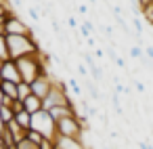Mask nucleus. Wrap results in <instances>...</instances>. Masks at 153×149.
<instances>
[{
    "instance_id": "nucleus-1",
    "label": "nucleus",
    "mask_w": 153,
    "mask_h": 149,
    "mask_svg": "<svg viewBox=\"0 0 153 149\" xmlns=\"http://www.w3.org/2000/svg\"><path fill=\"white\" fill-rule=\"evenodd\" d=\"M7 44H9V55L13 61L34 55V53H42V46L34 34L32 36H7Z\"/></svg>"
},
{
    "instance_id": "nucleus-2",
    "label": "nucleus",
    "mask_w": 153,
    "mask_h": 149,
    "mask_svg": "<svg viewBox=\"0 0 153 149\" xmlns=\"http://www.w3.org/2000/svg\"><path fill=\"white\" fill-rule=\"evenodd\" d=\"M30 130H36L44 139H51L53 141L57 136V122L51 118V113L46 109H40L38 113H32V128Z\"/></svg>"
},
{
    "instance_id": "nucleus-3",
    "label": "nucleus",
    "mask_w": 153,
    "mask_h": 149,
    "mask_svg": "<svg viewBox=\"0 0 153 149\" xmlns=\"http://www.w3.org/2000/svg\"><path fill=\"white\" fill-rule=\"evenodd\" d=\"M71 101H74V99L69 97L67 84H65V82H61V80H57V82L53 84L51 92L44 97L42 105H44V109L48 111V109H53V107H57V105H69Z\"/></svg>"
},
{
    "instance_id": "nucleus-4",
    "label": "nucleus",
    "mask_w": 153,
    "mask_h": 149,
    "mask_svg": "<svg viewBox=\"0 0 153 149\" xmlns=\"http://www.w3.org/2000/svg\"><path fill=\"white\" fill-rule=\"evenodd\" d=\"M84 130H86V128L82 126V122H80L78 115L65 118V120H59V122H57V134H61V136L82 139V136H84Z\"/></svg>"
},
{
    "instance_id": "nucleus-5",
    "label": "nucleus",
    "mask_w": 153,
    "mask_h": 149,
    "mask_svg": "<svg viewBox=\"0 0 153 149\" xmlns=\"http://www.w3.org/2000/svg\"><path fill=\"white\" fill-rule=\"evenodd\" d=\"M4 34H7V36H32L34 32H32V28H30L17 13H13V15L7 19V23H4Z\"/></svg>"
},
{
    "instance_id": "nucleus-6",
    "label": "nucleus",
    "mask_w": 153,
    "mask_h": 149,
    "mask_svg": "<svg viewBox=\"0 0 153 149\" xmlns=\"http://www.w3.org/2000/svg\"><path fill=\"white\" fill-rule=\"evenodd\" d=\"M57 82V78L53 76V74H48V72H44V74H40L34 82H32V95H36L38 99H42L44 101V97L51 92V88H53V84Z\"/></svg>"
},
{
    "instance_id": "nucleus-7",
    "label": "nucleus",
    "mask_w": 153,
    "mask_h": 149,
    "mask_svg": "<svg viewBox=\"0 0 153 149\" xmlns=\"http://www.w3.org/2000/svg\"><path fill=\"white\" fill-rule=\"evenodd\" d=\"M0 80H4V82H13V84H19V82H21V76H19L17 63H15L13 59H9V61H4V63H2Z\"/></svg>"
},
{
    "instance_id": "nucleus-8",
    "label": "nucleus",
    "mask_w": 153,
    "mask_h": 149,
    "mask_svg": "<svg viewBox=\"0 0 153 149\" xmlns=\"http://www.w3.org/2000/svg\"><path fill=\"white\" fill-rule=\"evenodd\" d=\"M48 113H51V118H53L55 122H59V120H65V118H74V115H78V107H76V103L71 101L69 105H57V107L48 109Z\"/></svg>"
},
{
    "instance_id": "nucleus-9",
    "label": "nucleus",
    "mask_w": 153,
    "mask_h": 149,
    "mask_svg": "<svg viewBox=\"0 0 153 149\" xmlns=\"http://www.w3.org/2000/svg\"><path fill=\"white\" fill-rule=\"evenodd\" d=\"M53 145L57 149H86L82 139H69V136H61V134H57L53 139Z\"/></svg>"
},
{
    "instance_id": "nucleus-10",
    "label": "nucleus",
    "mask_w": 153,
    "mask_h": 149,
    "mask_svg": "<svg viewBox=\"0 0 153 149\" xmlns=\"http://www.w3.org/2000/svg\"><path fill=\"white\" fill-rule=\"evenodd\" d=\"M7 130L11 132V136H13V141H15V145L27 139V130H23V128H21V126H19V124H17L15 120L7 124Z\"/></svg>"
},
{
    "instance_id": "nucleus-11",
    "label": "nucleus",
    "mask_w": 153,
    "mask_h": 149,
    "mask_svg": "<svg viewBox=\"0 0 153 149\" xmlns=\"http://www.w3.org/2000/svg\"><path fill=\"white\" fill-rule=\"evenodd\" d=\"M23 107H25V111H30V113H38L40 109H44L42 99H38L36 95H30V97L23 101Z\"/></svg>"
},
{
    "instance_id": "nucleus-12",
    "label": "nucleus",
    "mask_w": 153,
    "mask_h": 149,
    "mask_svg": "<svg viewBox=\"0 0 153 149\" xmlns=\"http://www.w3.org/2000/svg\"><path fill=\"white\" fill-rule=\"evenodd\" d=\"M0 90H2V97H9V99H19L17 95V84L13 82H4V80H0Z\"/></svg>"
},
{
    "instance_id": "nucleus-13",
    "label": "nucleus",
    "mask_w": 153,
    "mask_h": 149,
    "mask_svg": "<svg viewBox=\"0 0 153 149\" xmlns=\"http://www.w3.org/2000/svg\"><path fill=\"white\" fill-rule=\"evenodd\" d=\"M15 122L23 128V130H30L32 128V113L30 111H19V113H15Z\"/></svg>"
},
{
    "instance_id": "nucleus-14",
    "label": "nucleus",
    "mask_w": 153,
    "mask_h": 149,
    "mask_svg": "<svg viewBox=\"0 0 153 149\" xmlns=\"http://www.w3.org/2000/svg\"><path fill=\"white\" fill-rule=\"evenodd\" d=\"M0 120H2V124L7 126L9 122L15 120V111H13L11 107H7V105H0Z\"/></svg>"
},
{
    "instance_id": "nucleus-15",
    "label": "nucleus",
    "mask_w": 153,
    "mask_h": 149,
    "mask_svg": "<svg viewBox=\"0 0 153 149\" xmlns=\"http://www.w3.org/2000/svg\"><path fill=\"white\" fill-rule=\"evenodd\" d=\"M17 95H19L21 101H25V99L32 95V84H27V82H19V84H17Z\"/></svg>"
},
{
    "instance_id": "nucleus-16",
    "label": "nucleus",
    "mask_w": 153,
    "mask_h": 149,
    "mask_svg": "<svg viewBox=\"0 0 153 149\" xmlns=\"http://www.w3.org/2000/svg\"><path fill=\"white\" fill-rule=\"evenodd\" d=\"M9 44H7V36H0V61H9Z\"/></svg>"
},
{
    "instance_id": "nucleus-17",
    "label": "nucleus",
    "mask_w": 153,
    "mask_h": 149,
    "mask_svg": "<svg viewBox=\"0 0 153 149\" xmlns=\"http://www.w3.org/2000/svg\"><path fill=\"white\" fill-rule=\"evenodd\" d=\"M80 34H82L84 38H90V36H92V21H84V23L80 25Z\"/></svg>"
},
{
    "instance_id": "nucleus-18",
    "label": "nucleus",
    "mask_w": 153,
    "mask_h": 149,
    "mask_svg": "<svg viewBox=\"0 0 153 149\" xmlns=\"http://www.w3.org/2000/svg\"><path fill=\"white\" fill-rule=\"evenodd\" d=\"M130 57H132L134 61L145 59V48H140V46H132V48H130Z\"/></svg>"
},
{
    "instance_id": "nucleus-19",
    "label": "nucleus",
    "mask_w": 153,
    "mask_h": 149,
    "mask_svg": "<svg viewBox=\"0 0 153 149\" xmlns=\"http://www.w3.org/2000/svg\"><path fill=\"white\" fill-rule=\"evenodd\" d=\"M67 88H71L74 97H80V95H82V88H80V84L76 82V78H69V80H67Z\"/></svg>"
},
{
    "instance_id": "nucleus-20",
    "label": "nucleus",
    "mask_w": 153,
    "mask_h": 149,
    "mask_svg": "<svg viewBox=\"0 0 153 149\" xmlns=\"http://www.w3.org/2000/svg\"><path fill=\"white\" fill-rule=\"evenodd\" d=\"M27 15H30V19L34 21V25L40 23V9H38V7H36V9H34V7H27Z\"/></svg>"
},
{
    "instance_id": "nucleus-21",
    "label": "nucleus",
    "mask_w": 153,
    "mask_h": 149,
    "mask_svg": "<svg viewBox=\"0 0 153 149\" xmlns=\"http://www.w3.org/2000/svg\"><path fill=\"white\" fill-rule=\"evenodd\" d=\"M27 141H32V143L40 145V143L44 141V136H42L40 132H36V130H27Z\"/></svg>"
},
{
    "instance_id": "nucleus-22",
    "label": "nucleus",
    "mask_w": 153,
    "mask_h": 149,
    "mask_svg": "<svg viewBox=\"0 0 153 149\" xmlns=\"http://www.w3.org/2000/svg\"><path fill=\"white\" fill-rule=\"evenodd\" d=\"M17 149H40V145H36V143H32V141H21V143H17Z\"/></svg>"
},
{
    "instance_id": "nucleus-23",
    "label": "nucleus",
    "mask_w": 153,
    "mask_h": 149,
    "mask_svg": "<svg viewBox=\"0 0 153 149\" xmlns=\"http://www.w3.org/2000/svg\"><path fill=\"white\" fill-rule=\"evenodd\" d=\"M132 28H134V32L138 36L143 34V21H140V17H132Z\"/></svg>"
},
{
    "instance_id": "nucleus-24",
    "label": "nucleus",
    "mask_w": 153,
    "mask_h": 149,
    "mask_svg": "<svg viewBox=\"0 0 153 149\" xmlns=\"http://www.w3.org/2000/svg\"><path fill=\"white\" fill-rule=\"evenodd\" d=\"M76 69H78V74H80V78H88V76H90V69H88V67H84L82 63H78V67H76Z\"/></svg>"
},
{
    "instance_id": "nucleus-25",
    "label": "nucleus",
    "mask_w": 153,
    "mask_h": 149,
    "mask_svg": "<svg viewBox=\"0 0 153 149\" xmlns=\"http://www.w3.org/2000/svg\"><path fill=\"white\" fill-rule=\"evenodd\" d=\"M11 109H13L15 113L23 111V109H25V107H23V101H21V99H15V101H13V107H11Z\"/></svg>"
},
{
    "instance_id": "nucleus-26",
    "label": "nucleus",
    "mask_w": 153,
    "mask_h": 149,
    "mask_svg": "<svg viewBox=\"0 0 153 149\" xmlns=\"http://www.w3.org/2000/svg\"><path fill=\"white\" fill-rule=\"evenodd\" d=\"M78 13H80V15H84V17H86V15H88V13H90V7H88V4H78Z\"/></svg>"
},
{
    "instance_id": "nucleus-27",
    "label": "nucleus",
    "mask_w": 153,
    "mask_h": 149,
    "mask_svg": "<svg viewBox=\"0 0 153 149\" xmlns=\"http://www.w3.org/2000/svg\"><path fill=\"white\" fill-rule=\"evenodd\" d=\"M145 57H147L149 61H153V46H151V44L145 46Z\"/></svg>"
},
{
    "instance_id": "nucleus-28",
    "label": "nucleus",
    "mask_w": 153,
    "mask_h": 149,
    "mask_svg": "<svg viewBox=\"0 0 153 149\" xmlns=\"http://www.w3.org/2000/svg\"><path fill=\"white\" fill-rule=\"evenodd\" d=\"M67 25H69L71 30H76V28H78V21H76V17H71V15H69V17H67Z\"/></svg>"
},
{
    "instance_id": "nucleus-29",
    "label": "nucleus",
    "mask_w": 153,
    "mask_h": 149,
    "mask_svg": "<svg viewBox=\"0 0 153 149\" xmlns=\"http://www.w3.org/2000/svg\"><path fill=\"white\" fill-rule=\"evenodd\" d=\"M138 4H140V11H143V9H147V7L153 4V0H138Z\"/></svg>"
},
{
    "instance_id": "nucleus-30",
    "label": "nucleus",
    "mask_w": 153,
    "mask_h": 149,
    "mask_svg": "<svg viewBox=\"0 0 153 149\" xmlns=\"http://www.w3.org/2000/svg\"><path fill=\"white\" fill-rule=\"evenodd\" d=\"M94 57H97V59H103V57H105V51H103V48H94Z\"/></svg>"
},
{
    "instance_id": "nucleus-31",
    "label": "nucleus",
    "mask_w": 153,
    "mask_h": 149,
    "mask_svg": "<svg viewBox=\"0 0 153 149\" xmlns=\"http://www.w3.org/2000/svg\"><path fill=\"white\" fill-rule=\"evenodd\" d=\"M113 63H115V65H117V67H126V61H124V59H122V57H117V59H115V61H113Z\"/></svg>"
},
{
    "instance_id": "nucleus-32",
    "label": "nucleus",
    "mask_w": 153,
    "mask_h": 149,
    "mask_svg": "<svg viewBox=\"0 0 153 149\" xmlns=\"http://www.w3.org/2000/svg\"><path fill=\"white\" fill-rule=\"evenodd\" d=\"M0 105H2V90H0Z\"/></svg>"
},
{
    "instance_id": "nucleus-33",
    "label": "nucleus",
    "mask_w": 153,
    "mask_h": 149,
    "mask_svg": "<svg viewBox=\"0 0 153 149\" xmlns=\"http://www.w3.org/2000/svg\"><path fill=\"white\" fill-rule=\"evenodd\" d=\"M0 149H7V147H2V145H0Z\"/></svg>"
},
{
    "instance_id": "nucleus-34",
    "label": "nucleus",
    "mask_w": 153,
    "mask_h": 149,
    "mask_svg": "<svg viewBox=\"0 0 153 149\" xmlns=\"http://www.w3.org/2000/svg\"><path fill=\"white\" fill-rule=\"evenodd\" d=\"M51 149H57V147H51Z\"/></svg>"
}]
</instances>
